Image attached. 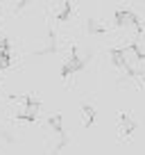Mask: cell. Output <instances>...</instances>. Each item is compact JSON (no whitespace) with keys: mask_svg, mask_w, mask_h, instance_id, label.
Returning a JSON list of instances; mask_svg holds the SVG:
<instances>
[{"mask_svg":"<svg viewBox=\"0 0 145 155\" xmlns=\"http://www.w3.org/2000/svg\"><path fill=\"white\" fill-rule=\"evenodd\" d=\"M7 66V50L5 48H0V71Z\"/></svg>","mask_w":145,"mask_h":155,"instance_id":"6da1fadb","label":"cell"}]
</instances>
